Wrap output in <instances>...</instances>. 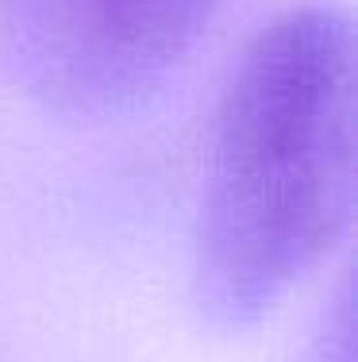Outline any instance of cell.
Returning a JSON list of instances; mask_svg holds the SVG:
<instances>
[{
    "instance_id": "6da1fadb",
    "label": "cell",
    "mask_w": 358,
    "mask_h": 362,
    "mask_svg": "<svg viewBox=\"0 0 358 362\" xmlns=\"http://www.w3.org/2000/svg\"><path fill=\"white\" fill-rule=\"evenodd\" d=\"M354 31L309 4L278 16L227 85L201 204L197 297L246 327L335 251L354 212Z\"/></svg>"
},
{
    "instance_id": "7a4b0ae2",
    "label": "cell",
    "mask_w": 358,
    "mask_h": 362,
    "mask_svg": "<svg viewBox=\"0 0 358 362\" xmlns=\"http://www.w3.org/2000/svg\"><path fill=\"white\" fill-rule=\"evenodd\" d=\"M220 0H0V58L50 112L139 108L189 58Z\"/></svg>"
}]
</instances>
